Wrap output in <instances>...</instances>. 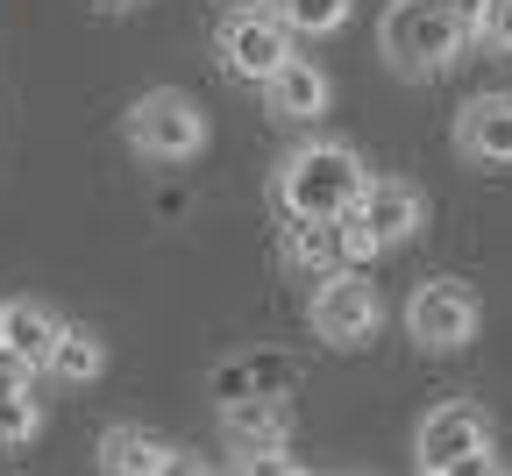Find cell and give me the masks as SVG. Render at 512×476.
Wrapping results in <instances>:
<instances>
[{"instance_id": "1", "label": "cell", "mask_w": 512, "mask_h": 476, "mask_svg": "<svg viewBox=\"0 0 512 476\" xmlns=\"http://www.w3.org/2000/svg\"><path fill=\"white\" fill-rule=\"evenodd\" d=\"M477 29H484V0H392L377 22V50L392 72L434 79L477 43Z\"/></svg>"}, {"instance_id": "2", "label": "cell", "mask_w": 512, "mask_h": 476, "mask_svg": "<svg viewBox=\"0 0 512 476\" xmlns=\"http://www.w3.org/2000/svg\"><path fill=\"white\" fill-rule=\"evenodd\" d=\"M370 171L349 143H299L285 164H278V207L285 221H342L356 214V199H363Z\"/></svg>"}, {"instance_id": "3", "label": "cell", "mask_w": 512, "mask_h": 476, "mask_svg": "<svg viewBox=\"0 0 512 476\" xmlns=\"http://www.w3.org/2000/svg\"><path fill=\"white\" fill-rule=\"evenodd\" d=\"M121 135H128V150L150 157V164H185V157L207 150V114H200L192 93L157 86V93H143L136 107L121 114Z\"/></svg>"}, {"instance_id": "4", "label": "cell", "mask_w": 512, "mask_h": 476, "mask_svg": "<svg viewBox=\"0 0 512 476\" xmlns=\"http://www.w3.org/2000/svg\"><path fill=\"white\" fill-rule=\"evenodd\" d=\"M377 327H384V299L363 270H335V278L313 285V334L328 349H363Z\"/></svg>"}, {"instance_id": "5", "label": "cell", "mask_w": 512, "mask_h": 476, "mask_svg": "<svg viewBox=\"0 0 512 476\" xmlns=\"http://www.w3.org/2000/svg\"><path fill=\"white\" fill-rule=\"evenodd\" d=\"M477 320H484V306H477V292L463 278H427L406 299V334H413L420 349H434V356L477 342Z\"/></svg>"}, {"instance_id": "6", "label": "cell", "mask_w": 512, "mask_h": 476, "mask_svg": "<svg viewBox=\"0 0 512 476\" xmlns=\"http://www.w3.org/2000/svg\"><path fill=\"white\" fill-rule=\"evenodd\" d=\"M285 57H292V29H285L271 8H235V15L221 22V64H228L235 79L264 86Z\"/></svg>"}, {"instance_id": "7", "label": "cell", "mask_w": 512, "mask_h": 476, "mask_svg": "<svg viewBox=\"0 0 512 476\" xmlns=\"http://www.w3.org/2000/svg\"><path fill=\"white\" fill-rule=\"evenodd\" d=\"M484 448H491V420L477 413V405H463V398L434 405V413L420 420V434H413L420 469H456L463 455H484Z\"/></svg>"}, {"instance_id": "8", "label": "cell", "mask_w": 512, "mask_h": 476, "mask_svg": "<svg viewBox=\"0 0 512 476\" xmlns=\"http://www.w3.org/2000/svg\"><path fill=\"white\" fill-rule=\"evenodd\" d=\"M356 221L370 228V242H377V249H399V242H413V235H420L427 199H420V185H406V178H370V185H363V199H356Z\"/></svg>"}, {"instance_id": "9", "label": "cell", "mask_w": 512, "mask_h": 476, "mask_svg": "<svg viewBox=\"0 0 512 476\" xmlns=\"http://www.w3.org/2000/svg\"><path fill=\"white\" fill-rule=\"evenodd\" d=\"M456 150L470 164H512V93H477L456 114Z\"/></svg>"}, {"instance_id": "10", "label": "cell", "mask_w": 512, "mask_h": 476, "mask_svg": "<svg viewBox=\"0 0 512 476\" xmlns=\"http://www.w3.org/2000/svg\"><path fill=\"white\" fill-rule=\"evenodd\" d=\"M328 100H335V86H328V72H320L313 57H285L278 72L264 79V107H271L278 121H320V114H328Z\"/></svg>"}, {"instance_id": "11", "label": "cell", "mask_w": 512, "mask_h": 476, "mask_svg": "<svg viewBox=\"0 0 512 476\" xmlns=\"http://www.w3.org/2000/svg\"><path fill=\"white\" fill-rule=\"evenodd\" d=\"M221 427H228V441L242 455H271L292 434V398H228L221 405Z\"/></svg>"}, {"instance_id": "12", "label": "cell", "mask_w": 512, "mask_h": 476, "mask_svg": "<svg viewBox=\"0 0 512 476\" xmlns=\"http://www.w3.org/2000/svg\"><path fill=\"white\" fill-rule=\"evenodd\" d=\"M57 334H64V320L43 299H8V306H0V349H15L29 370H50Z\"/></svg>"}, {"instance_id": "13", "label": "cell", "mask_w": 512, "mask_h": 476, "mask_svg": "<svg viewBox=\"0 0 512 476\" xmlns=\"http://www.w3.org/2000/svg\"><path fill=\"white\" fill-rule=\"evenodd\" d=\"M285 263L313 270V278H335V270H356L342 249V221H292L285 228Z\"/></svg>"}, {"instance_id": "14", "label": "cell", "mask_w": 512, "mask_h": 476, "mask_svg": "<svg viewBox=\"0 0 512 476\" xmlns=\"http://www.w3.org/2000/svg\"><path fill=\"white\" fill-rule=\"evenodd\" d=\"M171 448L150 434V427H107L100 434V469L107 476H164Z\"/></svg>"}, {"instance_id": "15", "label": "cell", "mask_w": 512, "mask_h": 476, "mask_svg": "<svg viewBox=\"0 0 512 476\" xmlns=\"http://www.w3.org/2000/svg\"><path fill=\"white\" fill-rule=\"evenodd\" d=\"M214 391H221V405H228V398H285V391H292V363H278V356L228 363V370L214 377Z\"/></svg>"}, {"instance_id": "16", "label": "cell", "mask_w": 512, "mask_h": 476, "mask_svg": "<svg viewBox=\"0 0 512 476\" xmlns=\"http://www.w3.org/2000/svg\"><path fill=\"white\" fill-rule=\"evenodd\" d=\"M107 370V342L93 327H72L64 320V334H57V349H50V377H64V384H93Z\"/></svg>"}, {"instance_id": "17", "label": "cell", "mask_w": 512, "mask_h": 476, "mask_svg": "<svg viewBox=\"0 0 512 476\" xmlns=\"http://www.w3.org/2000/svg\"><path fill=\"white\" fill-rule=\"evenodd\" d=\"M271 15L292 29V36H335L349 22V0H271Z\"/></svg>"}, {"instance_id": "18", "label": "cell", "mask_w": 512, "mask_h": 476, "mask_svg": "<svg viewBox=\"0 0 512 476\" xmlns=\"http://www.w3.org/2000/svg\"><path fill=\"white\" fill-rule=\"evenodd\" d=\"M36 427H43V405L22 391V398H0V448H22V441H36Z\"/></svg>"}, {"instance_id": "19", "label": "cell", "mask_w": 512, "mask_h": 476, "mask_svg": "<svg viewBox=\"0 0 512 476\" xmlns=\"http://www.w3.org/2000/svg\"><path fill=\"white\" fill-rule=\"evenodd\" d=\"M477 43H491L498 57H512V0H484V29Z\"/></svg>"}, {"instance_id": "20", "label": "cell", "mask_w": 512, "mask_h": 476, "mask_svg": "<svg viewBox=\"0 0 512 476\" xmlns=\"http://www.w3.org/2000/svg\"><path fill=\"white\" fill-rule=\"evenodd\" d=\"M29 377H36V370H29L15 349H0V398H22V391H29Z\"/></svg>"}, {"instance_id": "21", "label": "cell", "mask_w": 512, "mask_h": 476, "mask_svg": "<svg viewBox=\"0 0 512 476\" xmlns=\"http://www.w3.org/2000/svg\"><path fill=\"white\" fill-rule=\"evenodd\" d=\"M434 476H505V469H498V455L484 448V455H463L456 469H434Z\"/></svg>"}, {"instance_id": "22", "label": "cell", "mask_w": 512, "mask_h": 476, "mask_svg": "<svg viewBox=\"0 0 512 476\" xmlns=\"http://www.w3.org/2000/svg\"><path fill=\"white\" fill-rule=\"evenodd\" d=\"M164 476H214V469H207L200 455H178V448H171V462H164Z\"/></svg>"}, {"instance_id": "23", "label": "cell", "mask_w": 512, "mask_h": 476, "mask_svg": "<svg viewBox=\"0 0 512 476\" xmlns=\"http://www.w3.org/2000/svg\"><path fill=\"white\" fill-rule=\"evenodd\" d=\"M100 8H143V0H100Z\"/></svg>"}, {"instance_id": "24", "label": "cell", "mask_w": 512, "mask_h": 476, "mask_svg": "<svg viewBox=\"0 0 512 476\" xmlns=\"http://www.w3.org/2000/svg\"><path fill=\"white\" fill-rule=\"evenodd\" d=\"M285 476H313V469H299V462H292V469H285Z\"/></svg>"}, {"instance_id": "25", "label": "cell", "mask_w": 512, "mask_h": 476, "mask_svg": "<svg viewBox=\"0 0 512 476\" xmlns=\"http://www.w3.org/2000/svg\"><path fill=\"white\" fill-rule=\"evenodd\" d=\"M235 8H264V0H235Z\"/></svg>"}, {"instance_id": "26", "label": "cell", "mask_w": 512, "mask_h": 476, "mask_svg": "<svg viewBox=\"0 0 512 476\" xmlns=\"http://www.w3.org/2000/svg\"><path fill=\"white\" fill-rule=\"evenodd\" d=\"M420 476H434V469H420Z\"/></svg>"}]
</instances>
